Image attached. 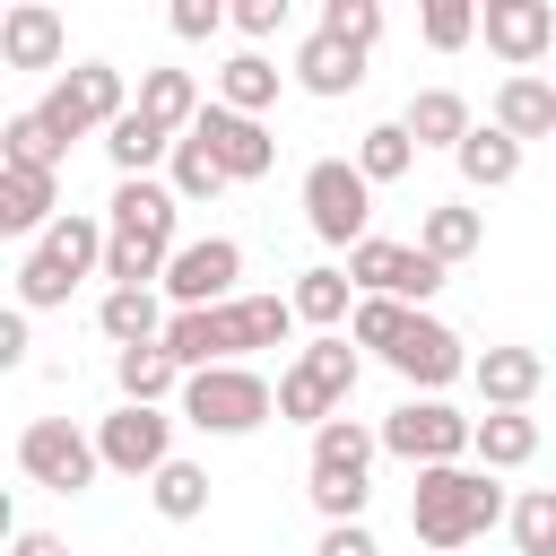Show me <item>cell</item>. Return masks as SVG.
I'll use <instances>...</instances> for the list:
<instances>
[{
    "label": "cell",
    "instance_id": "34",
    "mask_svg": "<svg viewBox=\"0 0 556 556\" xmlns=\"http://www.w3.org/2000/svg\"><path fill=\"white\" fill-rule=\"evenodd\" d=\"M148 504H156L165 521H200V513H208V469H200V460H165V469L148 478Z\"/></svg>",
    "mask_w": 556,
    "mask_h": 556
},
{
    "label": "cell",
    "instance_id": "19",
    "mask_svg": "<svg viewBox=\"0 0 556 556\" xmlns=\"http://www.w3.org/2000/svg\"><path fill=\"white\" fill-rule=\"evenodd\" d=\"M295 87H304V96H356V87H365V52L339 43L330 26H313V35L295 43Z\"/></svg>",
    "mask_w": 556,
    "mask_h": 556
},
{
    "label": "cell",
    "instance_id": "25",
    "mask_svg": "<svg viewBox=\"0 0 556 556\" xmlns=\"http://www.w3.org/2000/svg\"><path fill=\"white\" fill-rule=\"evenodd\" d=\"M139 113H148L156 130L191 139V122H200L208 104H200V78H191V70H139Z\"/></svg>",
    "mask_w": 556,
    "mask_h": 556
},
{
    "label": "cell",
    "instance_id": "42",
    "mask_svg": "<svg viewBox=\"0 0 556 556\" xmlns=\"http://www.w3.org/2000/svg\"><path fill=\"white\" fill-rule=\"evenodd\" d=\"M217 26H235L226 0H174V35H182V43H208Z\"/></svg>",
    "mask_w": 556,
    "mask_h": 556
},
{
    "label": "cell",
    "instance_id": "29",
    "mask_svg": "<svg viewBox=\"0 0 556 556\" xmlns=\"http://www.w3.org/2000/svg\"><path fill=\"white\" fill-rule=\"evenodd\" d=\"M452 165H460V182H469V191H504V182L521 174V139H504L495 122H478V130L460 139V156H452Z\"/></svg>",
    "mask_w": 556,
    "mask_h": 556
},
{
    "label": "cell",
    "instance_id": "41",
    "mask_svg": "<svg viewBox=\"0 0 556 556\" xmlns=\"http://www.w3.org/2000/svg\"><path fill=\"white\" fill-rule=\"evenodd\" d=\"M304 495H313V513H321V530H330V521H365V495H374V486H365V478H313Z\"/></svg>",
    "mask_w": 556,
    "mask_h": 556
},
{
    "label": "cell",
    "instance_id": "44",
    "mask_svg": "<svg viewBox=\"0 0 556 556\" xmlns=\"http://www.w3.org/2000/svg\"><path fill=\"white\" fill-rule=\"evenodd\" d=\"M313 556H382V547H374V530H365V521H330Z\"/></svg>",
    "mask_w": 556,
    "mask_h": 556
},
{
    "label": "cell",
    "instance_id": "27",
    "mask_svg": "<svg viewBox=\"0 0 556 556\" xmlns=\"http://www.w3.org/2000/svg\"><path fill=\"white\" fill-rule=\"evenodd\" d=\"M287 304H295V321H313V330L330 339L339 321H356V278H348V269H304V278L287 287Z\"/></svg>",
    "mask_w": 556,
    "mask_h": 556
},
{
    "label": "cell",
    "instance_id": "1",
    "mask_svg": "<svg viewBox=\"0 0 556 556\" xmlns=\"http://www.w3.org/2000/svg\"><path fill=\"white\" fill-rule=\"evenodd\" d=\"M287 330H295L287 295H235V304H208V313H174L165 356L182 374H208V365H243L252 348H287Z\"/></svg>",
    "mask_w": 556,
    "mask_h": 556
},
{
    "label": "cell",
    "instance_id": "12",
    "mask_svg": "<svg viewBox=\"0 0 556 556\" xmlns=\"http://www.w3.org/2000/svg\"><path fill=\"white\" fill-rule=\"evenodd\" d=\"M235 278H243V243H235V235H200V243L174 252V269H165V304H174V313L235 304Z\"/></svg>",
    "mask_w": 556,
    "mask_h": 556
},
{
    "label": "cell",
    "instance_id": "26",
    "mask_svg": "<svg viewBox=\"0 0 556 556\" xmlns=\"http://www.w3.org/2000/svg\"><path fill=\"white\" fill-rule=\"evenodd\" d=\"M278 87H287V70H278L269 52H235V61L217 70V104H226V113H252V122L278 104Z\"/></svg>",
    "mask_w": 556,
    "mask_h": 556
},
{
    "label": "cell",
    "instance_id": "32",
    "mask_svg": "<svg viewBox=\"0 0 556 556\" xmlns=\"http://www.w3.org/2000/svg\"><path fill=\"white\" fill-rule=\"evenodd\" d=\"M478 243H486V217H478L469 200H443V208H426V226H417V252H434L443 269H452V261H469Z\"/></svg>",
    "mask_w": 556,
    "mask_h": 556
},
{
    "label": "cell",
    "instance_id": "30",
    "mask_svg": "<svg viewBox=\"0 0 556 556\" xmlns=\"http://www.w3.org/2000/svg\"><path fill=\"white\" fill-rule=\"evenodd\" d=\"M113 382H122V400H130V408H156V400H165V391H182L191 374H182V365L165 356V339H156V348H122V356H113Z\"/></svg>",
    "mask_w": 556,
    "mask_h": 556
},
{
    "label": "cell",
    "instance_id": "6",
    "mask_svg": "<svg viewBox=\"0 0 556 556\" xmlns=\"http://www.w3.org/2000/svg\"><path fill=\"white\" fill-rule=\"evenodd\" d=\"M304 226L339 252H356L374 235V182L356 174V156H313L304 165Z\"/></svg>",
    "mask_w": 556,
    "mask_h": 556
},
{
    "label": "cell",
    "instance_id": "24",
    "mask_svg": "<svg viewBox=\"0 0 556 556\" xmlns=\"http://www.w3.org/2000/svg\"><path fill=\"white\" fill-rule=\"evenodd\" d=\"M400 122H408V139H417V148H452V156H460V139L478 130V122H469V96H460V87H417Z\"/></svg>",
    "mask_w": 556,
    "mask_h": 556
},
{
    "label": "cell",
    "instance_id": "38",
    "mask_svg": "<svg viewBox=\"0 0 556 556\" xmlns=\"http://www.w3.org/2000/svg\"><path fill=\"white\" fill-rule=\"evenodd\" d=\"M513 547L521 556H556V486H530V495H513Z\"/></svg>",
    "mask_w": 556,
    "mask_h": 556
},
{
    "label": "cell",
    "instance_id": "39",
    "mask_svg": "<svg viewBox=\"0 0 556 556\" xmlns=\"http://www.w3.org/2000/svg\"><path fill=\"white\" fill-rule=\"evenodd\" d=\"M321 26H330L339 43H356V52H374V43H382V0H330Z\"/></svg>",
    "mask_w": 556,
    "mask_h": 556
},
{
    "label": "cell",
    "instance_id": "35",
    "mask_svg": "<svg viewBox=\"0 0 556 556\" xmlns=\"http://www.w3.org/2000/svg\"><path fill=\"white\" fill-rule=\"evenodd\" d=\"M61 156H70V148L43 130V113H9V122H0V165H35V174H61Z\"/></svg>",
    "mask_w": 556,
    "mask_h": 556
},
{
    "label": "cell",
    "instance_id": "36",
    "mask_svg": "<svg viewBox=\"0 0 556 556\" xmlns=\"http://www.w3.org/2000/svg\"><path fill=\"white\" fill-rule=\"evenodd\" d=\"M165 182H174V200L191 208V200H217V191H226V165H217L200 139H174V156H165Z\"/></svg>",
    "mask_w": 556,
    "mask_h": 556
},
{
    "label": "cell",
    "instance_id": "22",
    "mask_svg": "<svg viewBox=\"0 0 556 556\" xmlns=\"http://www.w3.org/2000/svg\"><path fill=\"white\" fill-rule=\"evenodd\" d=\"M374 452H382V426L330 417V426H313V460H304V478H365Z\"/></svg>",
    "mask_w": 556,
    "mask_h": 556
},
{
    "label": "cell",
    "instance_id": "37",
    "mask_svg": "<svg viewBox=\"0 0 556 556\" xmlns=\"http://www.w3.org/2000/svg\"><path fill=\"white\" fill-rule=\"evenodd\" d=\"M408 321H417V304H400V295H356V321H348V339H356V348H374V356H391Z\"/></svg>",
    "mask_w": 556,
    "mask_h": 556
},
{
    "label": "cell",
    "instance_id": "33",
    "mask_svg": "<svg viewBox=\"0 0 556 556\" xmlns=\"http://www.w3.org/2000/svg\"><path fill=\"white\" fill-rule=\"evenodd\" d=\"M408 165H417V139H408V122H374V130L356 139V174H365L374 191H382V182H400Z\"/></svg>",
    "mask_w": 556,
    "mask_h": 556
},
{
    "label": "cell",
    "instance_id": "46",
    "mask_svg": "<svg viewBox=\"0 0 556 556\" xmlns=\"http://www.w3.org/2000/svg\"><path fill=\"white\" fill-rule=\"evenodd\" d=\"M9 556H70V547H61L52 530H17V539H9Z\"/></svg>",
    "mask_w": 556,
    "mask_h": 556
},
{
    "label": "cell",
    "instance_id": "3",
    "mask_svg": "<svg viewBox=\"0 0 556 556\" xmlns=\"http://www.w3.org/2000/svg\"><path fill=\"white\" fill-rule=\"evenodd\" d=\"M504 513H513L504 486H495L486 469H469V460L417 469V486H408V530H417L426 547H469V539H486Z\"/></svg>",
    "mask_w": 556,
    "mask_h": 556
},
{
    "label": "cell",
    "instance_id": "4",
    "mask_svg": "<svg viewBox=\"0 0 556 556\" xmlns=\"http://www.w3.org/2000/svg\"><path fill=\"white\" fill-rule=\"evenodd\" d=\"M104 252H113V235H104L96 217L61 208L52 235L17 261V313H52V304H70V287H78L87 269H104Z\"/></svg>",
    "mask_w": 556,
    "mask_h": 556
},
{
    "label": "cell",
    "instance_id": "5",
    "mask_svg": "<svg viewBox=\"0 0 556 556\" xmlns=\"http://www.w3.org/2000/svg\"><path fill=\"white\" fill-rule=\"evenodd\" d=\"M348 391H356V339H313V348H295V365L278 374V417H295V426H330V417H348Z\"/></svg>",
    "mask_w": 556,
    "mask_h": 556
},
{
    "label": "cell",
    "instance_id": "9",
    "mask_svg": "<svg viewBox=\"0 0 556 556\" xmlns=\"http://www.w3.org/2000/svg\"><path fill=\"white\" fill-rule=\"evenodd\" d=\"M35 113H43V130L70 148V139H87V130H113V122L130 113V96H122V70H113V61H78V70L52 78V96H43Z\"/></svg>",
    "mask_w": 556,
    "mask_h": 556
},
{
    "label": "cell",
    "instance_id": "20",
    "mask_svg": "<svg viewBox=\"0 0 556 556\" xmlns=\"http://www.w3.org/2000/svg\"><path fill=\"white\" fill-rule=\"evenodd\" d=\"M469 382H478L486 408H530L539 382H547V356H539V348H486V356L469 365Z\"/></svg>",
    "mask_w": 556,
    "mask_h": 556
},
{
    "label": "cell",
    "instance_id": "40",
    "mask_svg": "<svg viewBox=\"0 0 556 556\" xmlns=\"http://www.w3.org/2000/svg\"><path fill=\"white\" fill-rule=\"evenodd\" d=\"M417 26H426V43H434V52H460V43L478 35V9H469V0H426V17H417Z\"/></svg>",
    "mask_w": 556,
    "mask_h": 556
},
{
    "label": "cell",
    "instance_id": "28",
    "mask_svg": "<svg viewBox=\"0 0 556 556\" xmlns=\"http://www.w3.org/2000/svg\"><path fill=\"white\" fill-rule=\"evenodd\" d=\"M104 156H113V174H122V182H139L148 165H165V156H174V130H156V122L130 104V113L104 130Z\"/></svg>",
    "mask_w": 556,
    "mask_h": 556
},
{
    "label": "cell",
    "instance_id": "11",
    "mask_svg": "<svg viewBox=\"0 0 556 556\" xmlns=\"http://www.w3.org/2000/svg\"><path fill=\"white\" fill-rule=\"evenodd\" d=\"M348 278H356V295H400V304H426L452 269L434 261V252H417V243H391V235H365L356 252H348Z\"/></svg>",
    "mask_w": 556,
    "mask_h": 556
},
{
    "label": "cell",
    "instance_id": "8",
    "mask_svg": "<svg viewBox=\"0 0 556 556\" xmlns=\"http://www.w3.org/2000/svg\"><path fill=\"white\" fill-rule=\"evenodd\" d=\"M469 443H478V417H460L452 400H417V391H408V400L382 417V452L408 460V469H452Z\"/></svg>",
    "mask_w": 556,
    "mask_h": 556
},
{
    "label": "cell",
    "instance_id": "31",
    "mask_svg": "<svg viewBox=\"0 0 556 556\" xmlns=\"http://www.w3.org/2000/svg\"><path fill=\"white\" fill-rule=\"evenodd\" d=\"M469 452H478V469H521V460L539 452V417H530V408H486Z\"/></svg>",
    "mask_w": 556,
    "mask_h": 556
},
{
    "label": "cell",
    "instance_id": "15",
    "mask_svg": "<svg viewBox=\"0 0 556 556\" xmlns=\"http://www.w3.org/2000/svg\"><path fill=\"white\" fill-rule=\"evenodd\" d=\"M191 139L226 165V182H261L269 165H278V139H269V122H252V113H226L217 96H208V113L191 122Z\"/></svg>",
    "mask_w": 556,
    "mask_h": 556
},
{
    "label": "cell",
    "instance_id": "23",
    "mask_svg": "<svg viewBox=\"0 0 556 556\" xmlns=\"http://www.w3.org/2000/svg\"><path fill=\"white\" fill-rule=\"evenodd\" d=\"M495 130L504 139H556V87L539 70H513L495 87Z\"/></svg>",
    "mask_w": 556,
    "mask_h": 556
},
{
    "label": "cell",
    "instance_id": "2",
    "mask_svg": "<svg viewBox=\"0 0 556 556\" xmlns=\"http://www.w3.org/2000/svg\"><path fill=\"white\" fill-rule=\"evenodd\" d=\"M113 217H104V235H113V252H104V278L113 287H165V269H174V226H182V200H174V182H113V200H104Z\"/></svg>",
    "mask_w": 556,
    "mask_h": 556
},
{
    "label": "cell",
    "instance_id": "18",
    "mask_svg": "<svg viewBox=\"0 0 556 556\" xmlns=\"http://www.w3.org/2000/svg\"><path fill=\"white\" fill-rule=\"evenodd\" d=\"M61 217V174H35V165H0V235H52Z\"/></svg>",
    "mask_w": 556,
    "mask_h": 556
},
{
    "label": "cell",
    "instance_id": "7",
    "mask_svg": "<svg viewBox=\"0 0 556 556\" xmlns=\"http://www.w3.org/2000/svg\"><path fill=\"white\" fill-rule=\"evenodd\" d=\"M182 417H191L200 434H252V426L278 417V391H269L252 365H208V374L182 382Z\"/></svg>",
    "mask_w": 556,
    "mask_h": 556
},
{
    "label": "cell",
    "instance_id": "10",
    "mask_svg": "<svg viewBox=\"0 0 556 556\" xmlns=\"http://www.w3.org/2000/svg\"><path fill=\"white\" fill-rule=\"evenodd\" d=\"M17 469H26L35 486H52V495H87L96 469H104V452H96V434H78L70 417H35V426L17 434Z\"/></svg>",
    "mask_w": 556,
    "mask_h": 556
},
{
    "label": "cell",
    "instance_id": "45",
    "mask_svg": "<svg viewBox=\"0 0 556 556\" xmlns=\"http://www.w3.org/2000/svg\"><path fill=\"white\" fill-rule=\"evenodd\" d=\"M0 365H26V313H0Z\"/></svg>",
    "mask_w": 556,
    "mask_h": 556
},
{
    "label": "cell",
    "instance_id": "17",
    "mask_svg": "<svg viewBox=\"0 0 556 556\" xmlns=\"http://www.w3.org/2000/svg\"><path fill=\"white\" fill-rule=\"evenodd\" d=\"M61 52H70V26H61V9H43V0H17V9L0 17V61H9V70H61Z\"/></svg>",
    "mask_w": 556,
    "mask_h": 556
},
{
    "label": "cell",
    "instance_id": "21",
    "mask_svg": "<svg viewBox=\"0 0 556 556\" xmlns=\"http://www.w3.org/2000/svg\"><path fill=\"white\" fill-rule=\"evenodd\" d=\"M165 321H174V313L156 304V287H113V295L96 304V330L113 339V356H122V348H156Z\"/></svg>",
    "mask_w": 556,
    "mask_h": 556
},
{
    "label": "cell",
    "instance_id": "14",
    "mask_svg": "<svg viewBox=\"0 0 556 556\" xmlns=\"http://www.w3.org/2000/svg\"><path fill=\"white\" fill-rule=\"evenodd\" d=\"M96 452H104V469H122V478H156V469L174 460V417L122 400V408L96 426Z\"/></svg>",
    "mask_w": 556,
    "mask_h": 556
},
{
    "label": "cell",
    "instance_id": "43",
    "mask_svg": "<svg viewBox=\"0 0 556 556\" xmlns=\"http://www.w3.org/2000/svg\"><path fill=\"white\" fill-rule=\"evenodd\" d=\"M287 26V0H235V35H252V43H269Z\"/></svg>",
    "mask_w": 556,
    "mask_h": 556
},
{
    "label": "cell",
    "instance_id": "16",
    "mask_svg": "<svg viewBox=\"0 0 556 556\" xmlns=\"http://www.w3.org/2000/svg\"><path fill=\"white\" fill-rule=\"evenodd\" d=\"M478 35H486L495 61L539 70V61L556 52V9H547V0H486V9H478Z\"/></svg>",
    "mask_w": 556,
    "mask_h": 556
},
{
    "label": "cell",
    "instance_id": "13",
    "mask_svg": "<svg viewBox=\"0 0 556 556\" xmlns=\"http://www.w3.org/2000/svg\"><path fill=\"white\" fill-rule=\"evenodd\" d=\"M382 365H391V374H400V382H408L417 400H434V391H443V382H460V374H469L478 356L460 348V330H452V321H434V313H417V321L400 330V348H391Z\"/></svg>",
    "mask_w": 556,
    "mask_h": 556
}]
</instances>
